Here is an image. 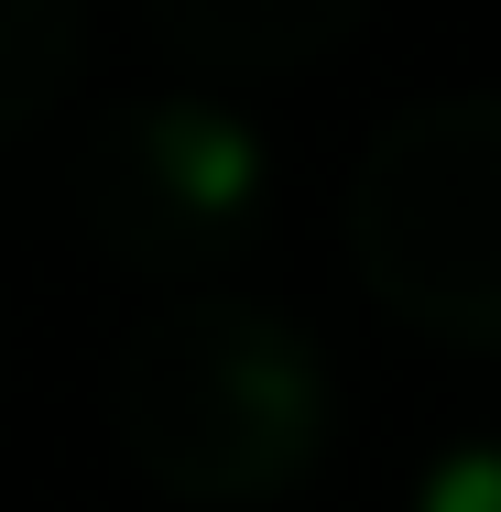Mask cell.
<instances>
[{"label": "cell", "mask_w": 501, "mask_h": 512, "mask_svg": "<svg viewBox=\"0 0 501 512\" xmlns=\"http://www.w3.org/2000/svg\"><path fill=\"white\" fill-rule=\"evenodd\" d=\"M142 33L164 55L197 66V88H240V77H273V66H305L327 44L360 33V0H153Z\"/></svg>", "instance_id": "obj_4"}, {"label": "cell", "mask_w": 501, "mask_h": 512, "mask_svg": "<svg viewBox=\"0 0 501 512\" xmlns=\"http://www.w3.org/2000/svg\"><path fill=\"white\" fill-rule=\"evenodd\" d=\"M77 66H88V11L77 0H0V142L66 99Z\"/></svg>", "instance_id": "obj_5"}, {"label": "cell", "mask_w": 501, "mask_h": 512, "mask_svg": "<svg viewBox=\"0 0 501 512\" xmlns=\"http://www.w3.org/2000/svg\"><path fill=\"white\" fill-rule=\"evenodd\" d=\"M109 425L120 458L197 512H240L295 491L327 458V360L316 327H295L262 295H175L120 338L109 371Z\"/></svg>", "instance_id": "obj_1"}, {"label": "cell", "mask_w": 501, "mask_h": 512, "mask_svg": "<svg viewBox=\"0 0 501 512\" xmlns=\"http://www.w3.org/2000/svg\"><path fill=\"white\" fill-rule=\"evenodd\" d=\"M66 218L120 273L197 284V273L240 262L262 240V218H273V153H262L251 109L197 88V77L186 88H131V99H109L77 131V153H66Z\"/></svg>", "instance_id": "obj_3"}, {"label": "cell", "mask_w": 501, "mask_h": 512, "mask_svg": "<svg viewBox=\"0 0 501 512\" xmlns=\"http://www.w3.org/2000/svg\"><path fill=\"white\" fill-rule=\"evenodd\" d=\"M414 512H501V425L491 436H458V447L414 480Z\"/></svg>", "instance_id": "obj_6"}, {"label": "cell", "mask_w": 501, "mask_h": 512, "mask_svg": "<svg viewBox=\"0 0 501 512\" xmlns=\"http://www.w3.org/2000/svg\"><path fill=\"white\" fill-rule=\"evenodd\" d=\"M338 240L403 327L501 349V88H425L382 109L338 186Z\"/></svg>", "instance_id": "obj_2"}]
</instances>
